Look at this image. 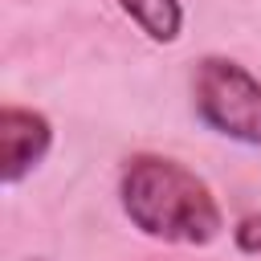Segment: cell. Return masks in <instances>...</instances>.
I'll return each instance as SVG.
<instances>
[{
    "label": "cell",
    "mask_w": 261,
    "mask_h": 261,
    "mask_svg": "<svg viewBox=\"0 0 261 261\" xmlns=\"http://www.w3.org/2000/svg\"><path fill=\"white\" fill-rule=\"evenodd\" d=\"M126 220L163 245H212L224 228L212 188L167 155H130L118 175Z\"/></svg>",
    "instance_id": "cell-1"
},
{
    "label": "cell",
    "mask_w": 261,
    "mask_h": 261,
    "mask_svg": "<svg viewBox=\"0 0 261 261\" xmlns=\"http://www.w3.org/2000/svg\"><path fill=\"white\" fill-rule=\"evenodd\" d=\"M192 106L216 135L261 151V82L232 57H204L196 65Z\"/></svg>",
    "instance_id": "cell-2"
},
{
    "label": "cell",
    "mask_w": 261,
    "mask_h": 261,
    "mask_svg": "<svg viewBox=\"0 0 261 261\" xmlns=\"http://www.w3.org/2000/svg\"><path fill=\"white\" fill-rule=\"evenodd\" d=\"M53 147V126L41 110L4 106L0 110V179L20 184Z\"/></svg>",
    "instance_id": "cell-3"
},
{
    "label": "cell",
    "mask_w": 261,
    "mask_h": 261,
    "mask_svg": "<svg viewBox=\"0 0 261 261\" xmlns=\"http://www.w3.org/2000/svg\"><path fill=\"white\" fill-rule=\"evenodd\" d=\"M155 45H171L184 29V8L179 0H114Z\"/></svg>",
    "instance_id": "cell-4"
},
{
    "label": "cell",
    "mask_w": 261,
    "mask_h": 261,
    "mask_svg": "<svg viewBox=\"0 0 261 261\" xmlns=\"http://www.w3.org/2000/svg\"><path fill=\"white\" fill-rule=\"evenodd\" d=\"M232 241H237V249H241V253L261 257V216H245V220H237Z\"/></svg>",
    "instance_id": "cell-5"
}]
</instances>
